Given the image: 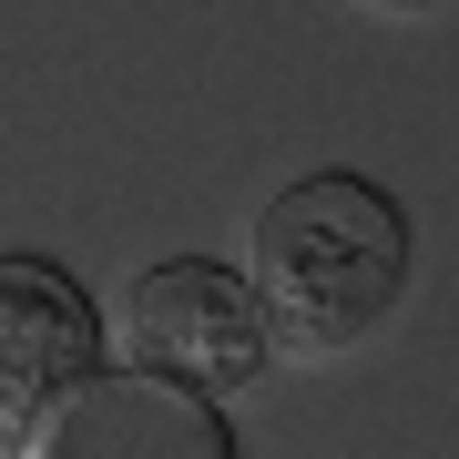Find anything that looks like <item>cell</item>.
I'll return each instance as SVG.
<instances>
[{
    "instance_id": "3957f363",
    "label": "cell",
    "mask_w": 459,
    "mask_h": 459,
    "mask_svg": "<svg viewBox=\"0 0 459 459\" xmlns=\"http://www.w3.org/2000/svg\"><path fill=\"white\" fill-rule=\"evenodd\" d=\"M21 459H235V429H225L214 398L102 358L82 388L21 439Z\"/></svg>"
},
{
    "instance_id": "277c9868",
    "label": "cell",
    "mask_w": 459,
    "mask_h": 459,
    "mask_svg": "<svg viewBox=\"0 0 459 459\" xmlns=\"http://www.w3.org/2000/svg\"><path fill=\"white\" fill-rule=\"evenodd\" d=\"M102 368V316L51 255H0V449H21Z\"/></svg>"
},
{
    "instance_id": "6da1fadb",
    "label": "cell",
    "mask_w": 459,
    "mask_h": 459,
    "mask_svg": "<svg viewBox=\"0 0 459 459\" xmlns=\"http://www.w3.org/2000/svg\"><path fill=\"white\" fill-rule=\"evenodd\" d=\"M246 296L276 358L327 368L368 347L409 296V214L368 174H296L246 225Z\"/></svg>"
},
{
    "instance_id": "7a4b0ae2",
    "label": "cell",
    "mask_w": 459,
    "mask_h": 459,
    "mask_svg": "<svg viewBox=\"0 0 459 459\" xmlns=\"http://www.w3.org/2000/svg\"><path fill=\"white\" fill-rule=\"evenodd\" d=\"M113 347H123V368L174 377V388L214 398V409H225L235 388H255V377L276 368V347H265V316H255L246 276H235V265H214V255L143 265V276L123 286Z\"/></svg>"
}]
</instances>
